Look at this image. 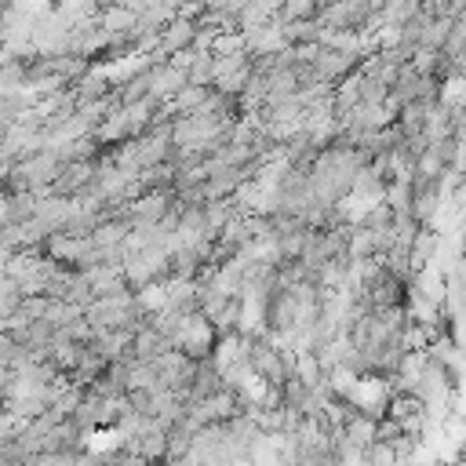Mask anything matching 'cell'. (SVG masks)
Listing matches in <instances>:
<instances>
[{
    "instance_id": "1",
    "label": "cell",
    "mask_w": 466,
    "mask_h": 466,
    "mask_svg": "<svg viewBox=\"0 0 466 466\" xmlns=\"http://www.w3.org/2000/svg\"><path fill=\"white\" fill-rule=\"evenodd\" d=\"M215 342H218V335H215L211 320L204 313H189L186 324H182V331H178V339H175V350L182 357H189V360L200 364V360H211Z\"/></svg>"
},
{
    "instance_id": "2",
    "label": "cell",
    "mask_w": 466,
    "mask_h": 466,
    "mask_svg": "<svg viewBox=\"0 0 466 466\" xmlns=\"http://www.w3.org/2000/svg\"><path fill=\"white\" fill-rule=\"evenodd\" d=\"M33 218H36V197L33 193H7V200L0 208V226L25 229Z\"/></svg>"
},
{
    "instance_id": "3",
    "label": "cell",
    "mask_w": 466,
    "mask_h": 466,
    "mask_svg": "<svg viewBox=\"0 0 466 466\" xmlns=\"http://www.w3.org/2000/svg\"><path fill=\"white\" fill-rule=\"evenodd\" d=\"M324 4H313V0H291V4H280L277 11V22L280 25H291V22H313L320 15Z\"/></svg>"
},
{
    "instance_id": "4",
    "label": "cell",
    "mask_w": 466,
    "mask_h": 466,
    "mask_svg": "<svg viewBox=\"0 0 466 466\" xmlns=\"http://www.w3.org/2000/svg\"><path fill=\"white\" fill-rule=\"evenodd\" d=\"M211 80H215V55L211 51H197L193 66L186 69V84L189 87H211Z\"/></svg>"
},
{
    "instance_id": "5",
    "label": "cell",
    "mask_w": 466,
    "mask_h": 466,
    "mask_svg": "<svg viewBox=\"0 0 466 466\" xmlns=\"http://www.w3.org/2000/svg\"><path fill=\"white\" fill-rule=\"evenodd\" d=\"M18 309H22V291H18V284L0 273V324L11 320Z\"/></svg>"
},
{
    "instance_id": "6",
    "label": "cell",
    "mask_w": 466,
    "mask_h": 466,
    "mask_svg": "<svg viewBox=\"0 0 466 466\" xmlns=\"http://www.w3.org/2000/svg\"><path fill=\"white\" fill-rule=\"evenodd\" d=\"M44 309H47V295H33V299H22V317L25 320H44Z\"/></svg>"
},
{
    "instance_id": "7",
    "label": "cell",
    "mask_w": 466,
    "mask_h": 466,
    "mask_svg": "<svg viewBox=\"0 0 466 466\" xmlns=\"http://www.w3.org/2000/svg\"><path fill=\"white\" fill-rule=\"evenodd\" d=\"M0 466H15V462H7V459H0Z\"/></svg>"
}]
</instances>
